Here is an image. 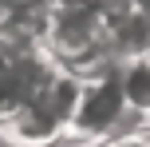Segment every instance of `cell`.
I'll list each match as a JSON object with an SVG mask.
<instances>
[{"label": "cell", "mask_w": 150, "mask_h": 147, "mask_svg": "<svg viewBox=\"0 0 150 147\" xmlns=\"http://www.w3.org/2000/svg\"><path fill=\"white\" fill-rule=\"evenodd\" d=\"M75 103H79V76L59 64L36 87V95L8 123H0V139L8 147H55L59 139H71Z\"/></svg>", "instance_id": "cell-1"}, {"label": "cell", "mask_w": 150, "mask_h": 147, "mask_svg": "<svg viewBox=\"0 0 150 147\" xmlns=\"http://www.w3.org/2000/svg\"><path fill=\"white\" fill-rule=\"evenodd\" d=\"M55 68L59 60L47 52L44 40L0 32V123H8Z\"/></svg>", "instance_id": "cell-2"}, {"label": "cell", "mask_w": 150, "mask_h": 147, "mask_svg": "<svg viewBox=\"0 0 150 147\" xmlns=\"http://www.w3.org/2000/svg\"><path fill=\"white\" fill-rule=\"evenodd\" d=\"M127 119H138L122 95L119 68H103L95 76H79V103L71 115V139H107ZM146 123V119H138Z\"/></svg>", "instance_id": "cell-3"}, {"label": "cell", "mask_w": 150, "mask_h": 147, "mask_svg": "<svg viewBox=\"0 0 150 147\" xmlns=\"http://www.w3.org/2000/svg\"><path fill=\"white\" fill-rule=\"evenodd\" d=\"M119 80H122V95H127L130 111L150 123V56L122 60L119 64Z\"/></svg>", "instance_id": "cell-4"}, {"label": "cell", "mask_w": 150, "mask_h": 147, "mask_svg": "<svg viewBox=\"0 0 150 147\" xmlns=\"http://www.w3.org/2000/svg\"><path fill=\"white\" fill-rule=\"evenodd\" d=\"M99 147H150V123H138L134 131H122V135H107V139H99Z\"/></svg>", "instance_id": "cell-5"}, {"label": "cell", "mask_w": 150, "mask_h": 147, "mask_svg": "<svg viewBox=\"0 0 150 147\" xmlns=\"http://www.w3.org/2000/svg\"><path fill=\"white\" fill-rule=\"evenodd\" d=\"M146 56H150V52H146Z\"/></svg>", "instance_id": "cell-6"}]
</instances>
